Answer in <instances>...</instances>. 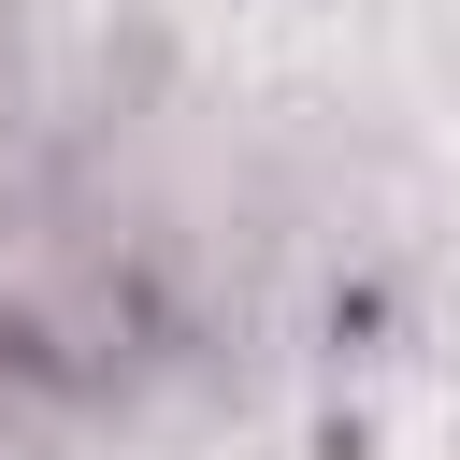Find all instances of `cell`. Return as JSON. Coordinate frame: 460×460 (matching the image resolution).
I'll return each mask as SVG.
<instances>
[{
  "instance_id": "6da1fadb",
  "label": "cell",
  "mask_w": 460,
  "mask_h": 460,
  "mask_svg": "<svg viewBox=\"0 0 460 460\" xmlns=\"http://www.w3.org/2000/svg\"><path fill=\"white\" fill-rule=\"evenodd\" d=\"M14 86H29V43H14V0H0V115H14Z\"/></svg>"
}]
</instances>
